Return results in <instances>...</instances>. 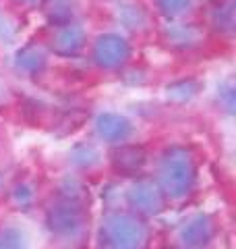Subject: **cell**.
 I'll use <instances>...</instances> for the list:
<instances>
[{
    "label": "cell",
    "instance_id": "cell-4",
    "mask_svg": "<svg viewBox=\"0 0 236 249\" xmlns=\"http://www.w3.org/2000/svg\"><path fill=\"white\" fill-rule=\"evenodd\" d=\"M214 237V224L205 216H197L183 229V241L188 249L205 247Z\"/></svg>",
    "mask_w": 236,
    "mask_h": 249
},
{
    "label": "cell",
    "instance_id": "cell-2",
    "mask_svg": "<svg viewBox=\"0 0 236 249\" xmlns=\"http://www.w3.org/2000/svg\"><path fill=\"white\" fill-rule=\"evenodd\" d=\"M162 181L172 197H183L191 189L193 166L185 154H170L162 166Z\"/></svg>",
    "mask_w": 236,
    "mask_h": 249
},
{
    "label": "cell",
    "instance_id": "cell-3",
    "mask_svg": "<svg viewBox=\"0 0 236 249\" xmlns=\"http://www.w3.org/2000/svg\"><path fill=\"white\" fill-rule=\"evenodd\" d=\"M83 227V216L81 210L75 204H65L58 206L56 210H52L50 214V229L58 235H75Z\"/></svg>",
    "mask_w": 236,
    "mask_h": 249
},
{
    "label": "cell",
    "instance_id": "cell-5",
    "mask_svg": "<svg viewBox=\"0 0 236 249\" xmlns=\"http://www.w3.org/2000/svg\"><path fill=\"white\" fill-rule=\"evenodd\" d=\"M133 201H135V206L139 210H143V212H157L162 206V197H160V191L153 189L152 185H139L135 193H133Z\"/></svg>",
    "mask_w": 236,
    "mask_h": 249
},
{
    "label": "cell",
    "instance_id": "cell-6",
    "mask_svg": "<svg viewBox=\"0 0 236 249\" xmlns=\"http://www.w3.org/2000/svg\"><path fill=\"white\" fill-rule=\"evenodd\" d=\"M0 249H27L25 235L15 227L0 229Z\"/></svg>",
    "mask_w": 236,
    "mask_h": 249
},
{
    "label": "cell",
    "instance_id": "cell-1",
    "mask_svg": "<svg viewBox=\"0 0 236 249\" xmlns=\"http://www.w3.org/2000/svg\"><path fill=\"white\" fill-rule=\"evenodd\" d=\"M147 239V229L133 216L114 214L101 227V243L112 249H139Z\"/></svg>",
    "mask_w": 236,
    "mask_h": 249
}]
</instances>
